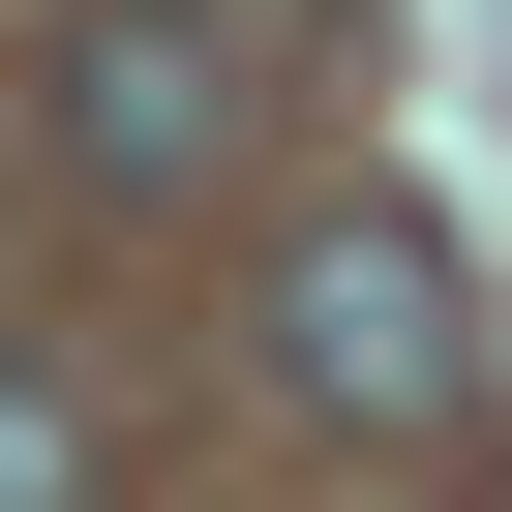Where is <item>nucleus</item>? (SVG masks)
Instances as JSON below:
<instances>
[{
    "label": "nucleus",
    "instance_id": "obj_1",
    "mask_svg": "<svg viewBox=\"0 0 512 512\" xmlns=\"http://www.w3.org/2000/svg\"><path fill=\"white\" fill-rule=\"evenodd\" d=\"M272 392L302 422H482V302L422 211H302L272 241Z\"/></svg>",
    "mask_w": 512,
    "mask_h": 512
},
{
    "label": "nucleus",
    "instance_id": "obj_2",
    "mask_svg": "<svg viewBox=\"0 0 512 512\" xmlns=\"http://www.w3.org/2000/svg\"><path fill=\"white\" fill-rule=\"evenodd\" d=\"M241 91H272V31H241V0H91V31L31 61V121H61V181H91V211L241 181Z\"/></svg>",
    "mask_w": 512,
    "mask_h": 512
},
{
    "label": "nucleus",
    "instance_id": "obj_3",
    "mask_svg": "<svg viewBox=\"0 0 512 512\" xmlns=\"http://www.w3.org/2000/svg\"><path fill=\"white\" fill-rule=\"evenodd\" d=\"M61 482H91V422H61L31 362H0V512H61Z\"/></svg>",
    "mask_w": 512,
    "mask_h": 512
},
{
    "label": "nucleus",
    "instance_id": "obj_4",
    "mask_svg": "<svg viewBox=\"0 0 512 512\" xmlns=\"http://www.w3.org/2000/svg\"><path fill=\"white\" fill-rule=\"evenodd\" d=\"M31 181H61V121H31V151H0V241H31Z\"/></svg>",
    "mask_w": 512,
    "mask_h": 512
}]
</instances>
